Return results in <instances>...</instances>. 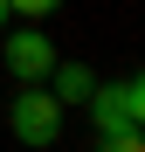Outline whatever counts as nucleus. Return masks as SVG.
Returning a JSON list of instances; mask_svg holds the SVG:
<instances>
[{
    "label": "nucleus",
    "instance_id": "nucleus-1",
    "mask_svg": "<svg viewBox=\"0 0 145 152\" xmlns=\"http://www.w3.org/2000/svg\"><path fill=\"white\" fill-rule=\"evenodd\" d=\"M7 132H14L21 145H48V138H62V104H55L42 83H28V90L14 97V111H7Z\"/></svg>",
    "mask_w": 145,
    "mask_h": 152
},
{
    "label": "nucleus",
    "instance_id": "nucleus-2",
    "mask_svg": "<svg viewBox=\"0 0 145 152\" xmlns=\"http://www.w3.org/2000/svg\"><path fill=\"white\" fill-rule=\"evenodd\" d=\"M90 111H97V132H138V118H145V83H138V76H117V83L90 90Z\"/></svg>",
    "mask_w": 145,
    "mask_h": 152
},
{
    "label": "nucleus",
    "instance_id": "nucleus-3",
    "mask_svg": "<svg viewBox=\"0 0 145 152\" xmlns=\"http://www.w3.org/2000/svg\"><path fill=\"white\" fill-rule=\"evenodd\" d=\"M7 69L21 76V83H48V69H55V56H48V35L14 28V35H7Z\"/></svg>",
    "mask_w": 145,
    "mask_h": 152
},
{
    "label": "nucleus",
    "instance_id": "nucleus-4",
    "mask_svg": "<svg viewBox=\"0 0 145 152\" xmlns=\"http://www.w3.org/2000/svg\"><path fill=\"white\" fill-rule=\"evenodd\" d=\"M48 76H55V90H48L55 104H90V90H97V76H90L83 62H55Z\"/></svg>",
    "mask_w": 145,
    "mask_h": 152
},
{
    "label": "nucleus",
    "instance_id": "nucleus-5",
    "mask_svg": "<svg viewBox=\"0 0 145 152\" xmlns=\"http://www.w3.org/2000/svg\"><path fill=\"white\" fill-rule=\"evenodd\" d=\"M7 7H14V14H28V21H48L62 0H7Z\"/></svg>",
    "mask_w": 145,
    "mask_h": 152
},
{
    "label": "nucleus",
    "instance_id": "nucleus-6",
    "mask_svg": "<svg viewBox=\"0 0 145 152\" xmlns=\"http://www.w3.org/2000/svg\"><path fill=\"white\" fill-rule=\"evenodd\" d=\"M104 152H145L138 132H104Z\"/></svg>",
    "mask_w": 145,
    "mask_h": 152
},
{
    "label": "nucleus",
    "instance_id": "nucleus-7",
    "mask_svg": "<svg viewBox=\"0 0 145 152\" xmlns=\"http://www.w3.org/2000/svg\"><path fill=\"white\" fill-rule=\"evenodd\" d=\"M7 21H14V7H7V0H0V28H7Z\"/></svg>",
    "mask_w": 145,
    "mask_h": 152
}]
</instances>
